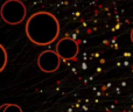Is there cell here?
I'll list each match as a JSON object with an SVG mask.
<instances>
[{"mask_svg":"<svg viewBox=\"0 0 133 112\" xmlns=\"http://www.w3.org/2000/svg\"><path fill=\"white\" fill-rule=\"evenodd\" d=\"M60 22L49 12H37L26 22V35L37 46H48L60 35Z\"/></svg>","mask_w":133,"mask_h":112,"instance_id":"6da1fadb","label":"cell"},{"mask_svg":"<svg viewBox=\"0 0 133 112\" xmlns=\"http://www.w3.org/2000/svg\"><path fill=\"white\" fill-rule=\"evenodd\" d=\"M1 19L8 25H19L26 19L27 9L21 0H6L0 9Z\"/></svg>","mask_w":133,"mask_h":112,"instance_id":"7a4b0ae2","label":"cell"},{"mask_svg":"<svg viewBox=\"0 0 133 112\" xmlns=\"http://www.w3.org/2000/svg\"><path fill=\"white\" fill-rule=\"evenodd\" d=\"M61 57L56 51H42L37 57V65L43 73H54L60 68Z\"/></svg>","mask_w":133,"mask_h":112,"instance_id":"3957f363","label":"cell"},{"mask_svg":"<svg viewBox=\"0 0 133 112\" xmlns=\"http://www.w3.org/2000/svg\"><path fill=\"white\" fill-rule=\"evenodd\" d=\"M78 51H79L78 43L70 37L61 39L56 44V53L64 61L65 60H75L76 56L78 55Z\"/></svg>","mask_w":133,"mask_h":112,"instance_id":"277c9868","label":"cell"},{"mask_svg":"<svg viewBox=\"0 0 133 112\" xmlns=\"http://www.w3.org/2000/svg\"><path fill=\"white\" fill-rule=\"evenodd\" d=\"M1 112H22V110L16 104H6L1 106Z\"/></svg>","mask_w":133,"mask_h":112,"instance_id":"5b68a950","label":"cell"},{"mask_svg":"<svg viewBox=\"0 0 133 112\" xmlns=\"http://www.w3.org/2000/svg\"><path fill=\"white\" fill-rule=\"evenodd\" d=\"M0 49H1V51H2V63H1V67H0V71H2L7 64V51L4 46H0Z\"/></svg>","mask_w":133,"mask_h":112,"instance_id":"8992f818","label":"cell"},{"mask_svg":"<svg viewBox=\"0 0 133 112\" xmlns=\"http://www.w3.org/2000/svg\"><path fill=\"white\" fill-rule=\"evenodd\" d=\"M131 40H132V42H133V29H132V32H131Z\"/></svg>","mask_w":133,"mask_h":112,"instance_id":"52a82bcc","label":"cell"}]
</instances>
